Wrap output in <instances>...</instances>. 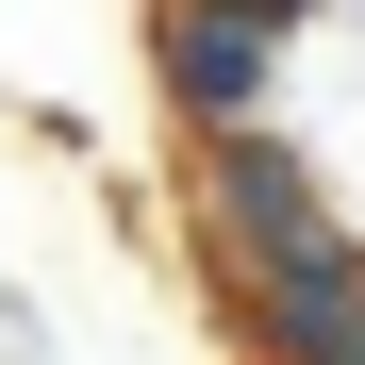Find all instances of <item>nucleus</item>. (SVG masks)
I'll use <instances>...</instances> for the list:
<instances>
[{"mask_svg":"<svg viewBox=\"0 0 365 365\" xmlns=\"http://www.w3.org/2000/svg\"><path fill=\"white\" fill-rule=\"evenodd\" d=\"M200 216H216V266H282V250H332V182L299 166L282 133H200Z\"/></svg>","mask_w":365,"mask_h":365,"instance_id":"nucleus-1","label":"nucleus"},{"mask_svg":"<svg viewBox=\"0 0 365 365\" xmlns=\"http://www.w3.org/2000/svg\"><path fill=\"white\" fill-rule=\"evenodd\" d=\"M232 316H250L266 365H365V232L282 250V266H232Z\"/></svg>","mask_w":365,"mask_h":365,"instance_id":"nucleus-2","label":"nucleus"},{"mask_svg":"<svg viewBox=\"0 0 365 365\" xmlns=\"http://www.w3.org/2000/svg\"><path fill=\"white\" fill-rule=\"evenodd\" d=\"M150 67L200 133H266V83H282V34L266 17H200V0H150Z\"/></svg>","mask_w":365,"mask_h":365,"instance_id":"nucleus-3","label":"nucleus"},{"mask_svg":"<svg viewBox=\"0 0 365 365\" xmlns=\"http://www.w3.org/2000/svg\"><path fill=\"white\" fill-rule=\"evenodd\" d=\"M200 17H266V34H299V17H316V0H200Z\"/></svg>","mask_w":365,"mask_h":365,"instance_id":"nucleus-4","label":"nucleus"}]
</instances>
